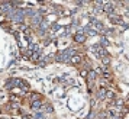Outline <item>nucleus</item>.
Listing matches in <instances>:
<instances>
[{
	"label": "nucleus",
	"instance_id": "nucleus-12",
	"mask_svg": "<svg viewBox=\"0 0 129 119\" xmlns=\"http://www.w3.org/2000/svg\"><path fill=\"white\" fill-rule=\"evenodd\" d=\"M87 78H88V83H91V81L96 78V71H90L88 76H87Z\"/></svg>",
	"mask_w": 129,
	"mask_h": 119
},
{
	"label": "nucleus",
	"instance_id": "nucleus-10",
	"mask_svg": "<svg viewBox=\"0 0 129 119\" xmlns=\"http://www.w3.org/2000/svg\"><path fill=\"white\" fill-rule=\"evenodd\" d=\"M32 109L33 110H39L41 109V106H42V103H41V100H35V102H32Z\"/></svg>",
	"mask_w": 129,
	"mask_h": 119
},
{
	"label": "nucleus",
	"instance_id": "nucleus-15",
	"mask_svg": "<svg viewBox=\"0 0 129 119\" xmlns=\"http://www.w3.org/2000/svg\"><path fill=\"white\" fill-rule=\"evenodd\" d=\"M102 62H103V65H109V62H110L109 57H103V58H102Z\"/></svg>",
	"mask_w": 129,
	"mask_h": 119
},
{
	"label": "nucleus",
	"instance_id": "nucleus-3",
	"mask_svg": "<svg viewBox=\"0 0 129 119\" xmlns=\"http://www.w3.org/2000/svg\"><path fill=\"white\" fill-rule=\"evenodd\" d=\"M115 10V5L112 2H107V3H103V12L107 13V15H112Z\"/></svg>",
	"mask_w": 129,
	"mask_h": 119
},
{
	"label": "nucleus",
	"instance_id": "nucleus-2",
	"mask_svg": "<svg viewBox=\"0 0 129 119\" xmlns=\"http://www.w3.org/2000/svg\"><path fill=\"white\" fill-rule=\"evenodd\" d=\"M91 52H93L96 57H100V58L106 57V49H104L100 44H97V45H93V47H91Z\"/></svg>",
	"mask_w": 129,
	"mask_h": 119
},
{
	"label": "nucleus",
	"instance_id": "nucleus-6",
	"mask_svg": "<svg viewBox=\"0 0 129 119\" xmlns=\"http://www.w3.org/2000/svg\"><path fill=\"white\" fill-rule=\"evenodd\" d=\"M32 22H33V23H36V25H41V23L44 22V18H42V16H41L39 13H35V15L32 16Z\"/></svg>",
	"mask_w": 129,
	"mask_h": 119
},
{
	"label": "nucleus",
	"instance_id": "nucleus-7",
	"mask_svg": "<svg viewBox=\"0 0 129 119\" xmlns=\"http://www.w3.org/2000/svg\"><path fill=\"white\" fill-rule=\"evenodd\" d=\"M109 21L112 22V23H122V19L119 18V16H116L115 13H112V15H109Z\"/></svg>",
	"mask_w": 129,
	"mask_h": 119
},
{
	"label": "nucleus",
	"instance_id": "nucleus-1",
	"mask_svg": "<svg viewBox=\"0 0 129 119\" xmlns=\"http://www.w3.org/2000/svg\"><path fill=\"white\" fill-rule=\"evenodd\" d=\"M10 19H13V22H17V23H21V22H23L25 21V13H23V10H15L10 16H9Z\"/></svg>",
	"mask_w": 129,
	"mask_h": 119
},
{
	"label": "nucleus",
	"instance_id": "nucleus-16",
	"mask_svg": "<svg viewBox=\"0 0 129 119\" xmlns=\"http://www.w3.org/2000/svg\"><path fill=\"white\" fill-rule=\"evenodd\" d=\"M100 45H102V47H104V45L107 47V45H109V41H107L106 38H102V44H100Z\"/></svg>",
	"mask_w": 129,
	"mask_h": 119
},
{
	"label": "nucleus",
	"instance_id": "nucleus-13",
	"mask_svg": "<svg viewBox=\"0 0 129 119\" xmlns=\"http://www.w3.org/2000/svg\"><path fill=\"white\" fill-rule=\"evenodd\" d=\"M97 97L99 99H106V90L104 89H100L99 93H97Z\"/></svg>",
	"mask_w": 129,
	"mask_h": 119
},
{
	"label": "nucleus",
	"instance_id": "nucleus-9",
	"mask_svg": "<svg viewBox=\"0 0 129 119\" xmlns=\"http://www.w3.org/2000/svg\"><path fill=\"white\" fill-rule=\"evenodd\" d=\"M70 61H71V64H80L83 61V57L81 55H74V57L70 58Z\"/></svg>",
	"mask_w": 129,
	"mask_h": 119
},
{
	"label": "nucleus",
	"instance_id": "nucleus-11",
	"mask_svg": "<svg viewBox=\"0 0 129 119\" xmlns=\"http://www.w3.org/2000/svg\"><path fill=\"white\" fill-rule=\"evenodd\" d=\"M65 52H67L68 58H71V57L76 55V49H74V48H68V49H65Z\"/></svg>",
	"mask_w": 129,
	"mask_h": 119
},
{
	"label": "nucleus",
	"instance_id": "nucleus-8",
	"mask_svg": "<svg viewBox=\"0 0 129 119\" xmlns=\"http://www.w3.org/2000/svg\"><path fill=\"white\" fill-rule=\"evenodd\" d=\"M74 41H76V42H84V41H86V35H84V33H81V32H78V33H76Z\"/></svg>",
	"mask_w": 129,
	"mask_h": 119
},
{
	"label": "nucleus",
	"instance_id": "nucleus-17",
	"mask_svg": "<svg viewBox=\"0 0 129 119\" xmlns=\"http://www.w3.org/2000/svg\"><path fill=\"white\" fill-rule=\"evenodd\" d=\"M106 96H107L109 99H115V94H113L112 92H106Z\"/></svg>",
	"mask_w": 129,
	"mask_h": 119
},
{
	"label": "nucleus",
	"instance_id": "nucleus-14",
	"mask_svg": "<svg viewBox=\"0 0 129 119\" xmlns=\"http://www.w3.org/2000/svg\"><path fill=\"white\" fill-rule=\"evenodd\" d=\"M31 100H32V102H35V100H41V94L32 93V94H31Z\"/></svg>",
	"mask_w": 129,
	"mask_h": 119
},
{
	"label": "nucleus",
	"instance_id": "nucleus-5",
	"mask_svg": "<svg viewBox=\"0 0 129 119\" xmlns=\"http://www.w3.org/2000/svg\"><path fill=\"white\" fill-rule=\"evenodd\" d=\"M17 84H19V78H10V80L6 83V87H7V89L17 87Z\"/></svg>",
	"mask_w": 129,
	"mask_h": 119
},
{
	"label": "nucleus",
	"instance_id": "nucleus-18",
	"mask_svg": "<svg viewBox=\"0 0 129 119\" xmlns=\"http://www.w3.org/2000/svg\"><path fill=\"white\" fill-rule=\"evenodd\" d=\"M45 108H46V109H45V110H46V112H49V113H51V112H52V110H54V109H52V106H51V105H46V106H45Z\"/></svg>",
	"mask_w": 129,
	"mask_h": 119
},
{
	"label": "nucleus",
	"instance_id": "nucleus-4",
	"mask_svg": "<svg viewBox=\"0 0 129 119\" xmlns=\"http://www.w3.org/2000/svg\"><path fill=\"white\" fill-rule=\"evenodd\" d=\"M57 61H58V62H67V61H70V58H68V55H67L65 51H61V52H58Z\"/></svg>",
	"mask_w": 129,
	"mask_h": 119
}]
</instances>
